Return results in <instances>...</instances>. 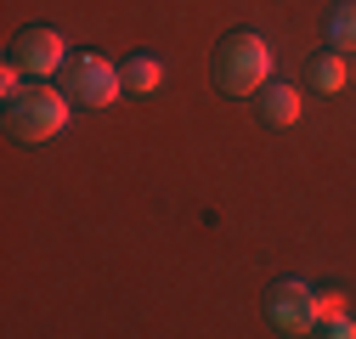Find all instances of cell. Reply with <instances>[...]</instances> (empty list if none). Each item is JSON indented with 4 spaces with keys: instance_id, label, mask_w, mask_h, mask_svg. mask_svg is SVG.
Instances as JSON below:
<instances>
[{
    "instance_id": "10",
    "label": "cell",
    "mask_w": 356,
    "mask_h": 339,
    "mask_svg": "<svg viewBox=\"0 0 356 339\" xmlns=\"http://www.w3.org/2000/svg\"><path fill=\"white\" fill-rule=\"evenodd\" d=\"M17 91H23V68H17V63H6V68H0V97L12 102Z\"/></svg>"
},
{
    "instance_id": "9",
    "label": "cell",
    "mask_w": 356,
    "mask_h": 339,
    "mask_svg": "<svg viewBox=\"0 0 356 339\" xmlns=\"http://www.w3.org/2000/svg\"><path fill=\"white\" fill-rule=\"evenodd\" d=\"M328 46L334 51H356V0H339V6L328 12Z\"/></svg>"
},
{
    "instance_id": "2",
    "label": "cell",
    "mask_w": 356,
    "mask_h": 339,
    "mask_svg": "<svg viewBox=\"0 0 356 339\" xmlns=\"http://www.w3.org/2000/svg\"><path fill=\"white\" fill-rule=\"evenodd\" d=\"M68 113H74V97H68V91H51L46 79H34L29 91H17V97L6 102V131H12L23 147H40V142L63 136Z\"/></svg>"
},
{
    "instance_id": "8",
    "label": "cell",
    "mask_w": 356,
    "mask_h": 339,
    "mask_svg": "<svg viewBox=\"0 0 356 339\" xmlns=\"http://www.w3.org/2000/svg\"><path fill=\"white\" fill-rule=\"evenodd\" d=\"M311 91H323V97H334V91H345V79H350V63H345V51H323L317 63H311Z\"/></svg>"
},
{
    "instance_id": "7",
    "label": "cell",
    "mask_w": 356,
    "mask_h": 339,
    "mask_svg": "<svg viewBox=\"0 0 356 339\" xmlns=\"http://www.w3.org/2000/svg\"><path fill=\"white\" fill-rule=\"evenodd\" d=\"M164 85V63L153 51H136V57H124V91L130 97H153Z\"/></svg>"
},
{
    "instance_id": "1",
    "label": "cell",
    "mask_w": 356,
    "mask_h": 339,
    "mask_svg": "<svg viewBox=\"0 0 356 339\" xmlns=\"http://www.w3.org/2000/svg\"><path fill=\"white\" fill-rule=\"evenodd\" d=\"M272 40H266L260 28H238V34H227L215 46V57H209V74H215V85L227 97H260L266 85H272Z\"/></svg>"
},
{
    "instance_id": "4",
    "label": "cell",
    "mask_w": 356,
    "mask_h": 339,
    "mask_svg": "<svg viewBox=\"0 0 356 339\" xmlns=\"http://www.w3.org/2000/svg\"><path fill=\"white\" fill-rule=\"evenodd\" d=\"M266 317H272V328L277 333H311L323 322V300L311 294V283H300V277H283L272 294H266Z\"/></svg>"
},
{
    "instance_id": "6",
    "label": "cell",
    "mask_w": 356,
    "mask_h": 339,
    "mask_svg": "<svg viewBox=\"0 0 356 339\" xmlns=\"http://www.w3.org/2000/svg\"><path fill=\"white\" fill-rule=\"evenodd\" d=\"M260 119L277 124V131H289V124L300 119V91L294 85H266L260 91Z\"/></svg>"
},
{
    "instance_id": "3",
    "label": "cell",
    "mask_w": 356,
    "mask_h": 339,
    "mask_svg": "<svg viewBox=\"0 0 356 339\" xmlns=\"http://www.w3.org/2000/svg\"><path fill=\"white\" fill-rule=\"evenodd\" d=\"M68 97L79 108H113L124 97V68H113L102 51H79L68 63Z\"/></svg>"
},
{
    "instance_id": "5",
    "label": "cell",
    "mask_w": 356,
    "mask_h": 339,
    "mask_svg": "<svg viewBox=\"0 0 356 339\" xmlns=\"http://www.w3.org/2000/svg\"><path fill=\"white\" fill-rule=\"evenodd\" d=\"M12 63H17L29 79H51V74L68 63V46H63V34H57V28L29 23V28L12 40Z\"/></svg>"
}]
</instances>
